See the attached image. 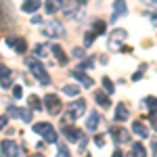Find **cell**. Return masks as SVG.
Wrapping results in <instances>:
<instances>
[{"label":"cell","instance_id":"cell-11","mask_svg":"<svg viewBox=\"0 0 157 157\" xmlns=\"http://www.w3.org/2000/svg\"><path fill=\"white\" fill-rule=\"evenodd\" d=\"M69 111H71L75 117L84 115V113H86V101H84V98H75L71 105H69Z\"/></svg>","mask_w":157,"mask_h":157},{"label":"cell","instance_id":"cell-8","mask_svg":"<svg viewBox=\"0 0 157 157\" xmlns=\"http://www.w3.org/2000/svg\"><path fill=\"white\" fill-rule=\"evenodd\" d=\"M0 149H2V155H4V157H9V155H11V157L23 155V149L17 147L13 140H2V147H0Z\"/></svg>","mask_w":157,"mask_h":157},{"label":"cell","instance_id":"cell-21","mask_svg":"<svg viewBox=\"0 0 157 157\" xmlns=\"http://www.w3.org/2000/svg\"><path fill=\"white\" fill-rule=\"evenodd\" d=\"M145 107H147V111H149L151 115H155L157 113V97H147L145 98Z\"/></svg>","mask_w":157,"mask_h":157},{"label":"cell","instance_id":"cell-10","mask_svg":"<svg viewBox=\"0 0 157 157\" xmlns=\"http://www.w3.org/2000/svg\"><path fill=\"white\" fill-rule=\"evenodd\" d=\"M71 75L75 78V80H80V82H82L86 88H92V86H94V80H92V78H88V75L84 73V67H80V69H73Z\"/></svg>","mask_w":157,"mask_h":157},{"label":"cell","instance_id":"cell-12","mask_svg":"<svg viewBox=\"0 0 157 157\" xmlns=\"http://www.w3.org/2000/svg\"><path fill=\"white\" fill-rule=\"evenodd\" d=\"M65 6V0H46L44 2V11L48 13V15H55V13L59 11V9H63Z\"/></svg>","mask_w":157,"mask_h":157},{"label":"cell","instance_id":"cell-19","mask_svg":"<svg viewBox=\"0 0 157 157\" xmlns=\"http://www.w3.org/2000/svg\"><path fill=\"white\" fill-rule=\"evenodd\" d=\"M98 124H101V115H98L97 111H92L90 115H88V121H86V128L88 130H97Z\"/></svg>","mask_w":157,"mask_h":157},{"label":"cell","instance_id":"cell-1","mask_svg":"<svg viewBox=\"0 0 157 157\" xmlns=\"http://www.w3.org/2000/svg\"><path fill=\"white\" fill-rule=\"evenodd\" d=\"M25 65H27V69L32 71V75L36 78L38 82L50 84V75H48V71H46V67H44L36 57H27V59H25Z\"/></svg>","mask_w":157,"mask_h":157},{"label":"cell","instance_id":"cell-2","mask_svg":"<svg viewBox=\"0 0 157 157\" xmlns=\"http://www.w3.org/2000/svg\"><path fill=\"white\" fill-rule=\"evenodd\" d=\"M63 15L69 19V21H80L84 17V4H80L78 0H71L63 6Z\"/></svg>","mask_w":157,"mask_h":157},{"label":"cell","instance_id":"cell-27","mask_svg":"<svg viewBox=\"0 0 157 157\" xmlns=\"http://www.w3.org/2000/svg\"><path fill=\"white\" fill-rule=\"evenodd\" d=\"M103 86H105V90H107L109 94H113V90H115V88H113V82L109 80L107 75H103Z\"/></svg>","mask_w":157,"mask_h":157},{"label":"cell","instance_id":"cell-24","mask_svg":"<svg viewBox=\"0 0 157 157\" xmlns=\"http://www.w3.org/2000/svg\"><path fill=\"white\" fill-rule=\"evenodd\" d=\"M13 48L17 50L19 55H25V50H27V42H25V38H17V42H15Z\"/></svg>","mask_w":157,"mask_h":157},{"label":"cell","instance_id":"cell-6","mask_svg":"<svg viewBox=\"0 0 157 157\" xmlns=\"http://www.w3.org/2000/svg\"><path fill=\"white\" fill-rule=\"evenodd\" d=\"M44 107H46V111L50 115H59L61 109H63V103H61V98L57 94H46L44 97Z\"/></svg>","mask_w":157,"mask_h":157},{"label":"cell","instance_id":"cell-15","mask_svg":"<svg viewBox=\"0 0 157 157\" xmlns=\"http://www.w3.org/2000/svg\"><path fill=\"white\" fill-rule=\"evenodd\" d=\"M128 115H130V111H128V107H126V103L115 105V121H126Z\"/></svg>","mask_w":157,"mask_h":157},{"label":"cell","instance_id":"cell-7","mask_svg":"<svg viewBox=\"0 0 157 157\" xmlns=\"http://www.w3.org/2000/svg\"><path fill=\"white\" fill-rule=\"evenodd\" d=\"M109 134L113 136V140H115L117 145L130 140V132H128L126 128H121V126H113V128H109Z\"/></svg>","mask_w":157,"mask_h":157},{"label":"cell","instance_id":"cell-30","mask_svg":"<svg viewBox=\"0 0 157 157\" xmlns=\"http://www.w3.org/2000/svg\"><path fill=\"white\" fill-rule=\"evenodd\" d=\"M57 151H59V155H63V157H67V155H69V149L63 145V143L59 145V149H57Z\"/></svg>","mask_w":157,"mask_h":157},{"label":"cell","instance_id":"cell-31","mask_svg":"<svg viewBox=\"0 0 157 157\" xmlns=\"http://www.w3.org/2000/svg\"><path fill=\"white\" fill-rule=\"evenodd\" d=\"M73 59H84V48H73Z\"/></svg>","mask_w":157,"mask_h":157},{"label":"cell","instance_id":"cell-29","mask_svg":"<svg viewBox=\"0 0 157 157\" xmlns=\"http://www.w3.org/2000/svg\"><path fill=\"white\" fill-rule=\"evenodd\" d=\"M34 52H36V57H46V46H42V44H38L36 48H34Z\"/></svg>","mask_w":157,"mask_h":157},{"label":"cell","instance_id":"cell-5","mask_svg":"<svg viewBox=\"0 0 157 157\" xmlns=\"http://www.w3.org/2000/svg\"><path fill=\"white\" fill-rule=\"evenodd\" d=\"M34 132L40 134L42 138H46V143H57V132H55V128L50 126L48 121L36 124V126H34Z\"/></svg>","mask_w":157,"mask_h":157},{"label":"cell","instance_id":"cell-20","mask_svg":"<svg viewBox=\"0 0 157 157\" xmlns=\"http://www.w3.org/2000/svg\"><path fill=\"white\" fill-rule=\"evenodd\" d=\"M0 69H2V88L6 90V88H11V78H13V73H11V69H9L6 65H2Z\"/></svg>","mask_w":157,"mask_h":157},{"label":"cell","instance_id":"cell-4","mask_svg":"<svg viewBox=\"0 0 157 157\" xmlns=\"http://www.w3.org/2000/svg\"><path fill=\"white\" fill-rule=\"evenodd\" d=\"M42 34L46 38H63L65 36V27L61 21H46L42 25Z\"/></svg>","mask_w":157,"mask_h":157},{"label":"cell","instance_id":"cell-40","mask_svg":"<svg viewBox=\"0 0 157 157\" xmlns=\"http://www.w3.org/2000/svg\"><path fill=\"white\" fill-rule=\"evenodd\" d=\"M153 151H155V153H157V138H155V140H153Z\"/></svg>","mask_w":157,"mask_h":157},{"label":"cell","instance_id":"cell-39","mask_svg":"<svg viewBox=\"0 0 157 157\" xmlns=\"http://www.w3.org/2000/svg\"><path fill=\"white\" fill-rule=\"evenodd\" d=\"M151 124H153V128H155V130H157V120H155V117L151 120Z\"/></svg>","mask_w":157,"mask_h":157},{"label":"cell","instance_id":"cell-33","mask_svg":"<svg viewBox=\"0 0 157 157\" xmlns=\"http://www.w3.org/2000/svg\"><path fill=\"white\" fill-rule=\"evenodd\" d=\"M94 145H97V147H103V145H105V136H101V134H98V136H94Z\"/></svg>","mask_w":157,"mask_h":157},{"label":"cell","instance_id":"cell-3","mask_svg":"<svg viewBox=\"0 0 157 157\" xmlns=\"http://www.w3.org/2000/svg\"><path fill=\"white\" fill-rule=\"evenodd\" d=\"M126 38H128V32H126V29H121V27L113 29V32L109 34V40H107L109 50H120L121 44L126 42Z\"/></svg>","mask_w":157,"mask_h":157},{"label":"cell","instance_id":"cell-38","mask_svg":"<svg viewBox=\"0 0 157 157\" xmlns=\"http://www.w3.org/2000/svg\"><path fill=\"white\" fill-rule=\"evenodd\" d=\"M32 23H42V17H38V15H36V17H34V19H32Z\"/></svg>","mask_w":157,"mask_h":157},{"label":"cell","instance_id":"cell-42","mask_svg":"<svg viewBox=\"0 0 157 157\" xmlns=\"http://www.w3.org/2000/svg\"><path fill=\"white\" fill-rule=\"evenodd\" d=\"M78 2H80V4H86V2H88V0H78Z\"/></svg>","mask_w":157,"mask_h":157},{"label":"cell","instance_id":"cell-36","mask_svg":"<svg viewBox=\"0 0 157 157\" xmlns=\"http://www.w3.org/2000/svg\"><path fill=\"white\" fill-rule=\"evenodd\" d=\"M140 78H143V67H140V71H136L132 75V80H140Z\"/></svg>","mask_w":157,"mask_h":157},{"label":"cell","instance_id":"cell-13","mask_svg":"<svg viewBox=\"0 0 157 157\" xmlns=\"http://www.w3.org/2000/svg\"><path fill=\"white\" fill-rule=\"evenodd\" d=\"M126 13H128V9H126V2H124V0H115V2H113V15H111V21H115L117 17L126 15Z\"/></svg>","mask_w":157,"mask_h":157},{"label":"cell","instance_id":"cell-18","mask_svg":"<svg viewBox=\"0 0 157 157\" xmlns=\"http://www.w3.org/2000/svg\"><path fill=\"white\" fill-rule=\"evenodd\" d=\"M40 0H23V4H21V9H23V13H36L38 9H40Z\"/></svg>","mask_w":157,"mask_h":157},{"label":"cell","instance_id":"cell-35","mask_svg":"<svg viewBox=\"0 0 157 157\" xmlns=\"http://www.w3.org/2000/svg\"><path fill=\"white\" fill-rule=\"evenodd\" d=\"M4 42H6L9 46H15V42H17V38H15V36H9L6 40H4Z\"/></svg>","mask_w":157,"mask_h":157},{"label":"cell","instance_id":"cell-25","mask_svg":"<svg viewBox=\"0 0 157 157\" xmlns=\"http://www.w3.org/2000/svg\"><path fill=\"white\" fill-rule=\"evenodd\" d=\"M27 103H29L32 109H42V103H44V101H40V97H36V94H29V97H27Z\"/></svg>","mask_w":157,"mask_h":157},{"label":"cell","instance_id":"cell-9","mask_svg":"<svg viewBox=\"0 0 157 157\" xmlns=\"http://www.w3.org/2000/svg\"><path fill=\"white\" fill-rule=\"evenodd\" d=\"M63 136L69 140V143H80L82 138H84V134H82V130H78L75 126H71V124H67L65 128H63Z\"/></svg>","mask_w":157,"mask_h":157},{"label":"cell","instance_id":"cell-28","mask_svg":"<svg viewBox=\"0 0 157 157\" xmlns=\"http://www.w3.org/2000/svg\"><path fill=\"white\" fill-rule=\"evenodd\" d=\"M92 29H94L97 34H103V32H105V21H101V19H97V21L92 23Z\"/></svg>","mask_w":157,"mask_h":157},{"label":"cell","instance_id":"cell-14","mask_svg":"<svg viewBox=\"0 0 157 157\" xmlns=\"http://www.w3.org/2000/svg\"><path fill=\"white\" fill-rule=\"evenodd\" d=\"M50 50H52V55H55V57H57V63H59V65H67V55H65V50L61 48L59 44H52V46H50Z\"/></svg>","mask_w":157,"mask_h":157},{"label":"cell","instance_id":"cell-32","mask_svg":"<svg viewBox=\"0 0 157 157\" xmlns=\"http://www.w3.org/2000/svg\"><path fill=\"white\" fill-rule=\"evenodd\" d=\"M13 97H15V98H21V97H23V90H21V86H15V90H13Z\"/></svg>","mask_w":157,"mask_h":157},{"label":"cell","instance_id":"cell-22","mask_svg":"<svg viewBox=\"0 0 157 157\" xmlns=\"http://www.w3.org/2000/svg\"><path fill=\"white\" fill-rule=\"evenodd\" d=\"M63 92H65L67 97H78V94H80V86L78 84H67V86H63Z\"/></svg>","mask_w":157,"mask_h":157},{"label":"cell","instance_id":"cell-26","mask_svg":"<svg viewBox=\"0 0 157 157\" xmlns=\"http://www.w3.org/2000/svg\"><path fill=\"white\" fill-rule=\"evenodd\" d=\"M94 40H97V32H94V29H92V32H86V36H84V46H90Z\"/></svg>","mask_w":157,"mask_h":157},{"label":"cell","instance_id":"cell-17","mask_svg":"<svg viewBox=\"0 0 157 157\" xmlns=\"http://www.w3.org/2000/svg\"><path fill=\"white\" fill-rule=\"evenodd\" d=\"M109 97H111V94H109L107 90H105V92H101V90L94 92V101H97L101 107H109V105H111V98Z\"/></svg>","mask_w":157,"mask_h":157},{"label":"cell","instance_id":"cell-37","mask_svg":"<svg viewBox=\"0 0 157 157\" xmlns=\"http://www.w3.org/2000/svg\"><path fill=\"white\" fill-rule=\"evenodd\" d=\"M92 63H94V61H92V59H86L84 63H82V67H90V65H92Z\"/></svg>","mask_w":157,"mask_h":157},{"label":"cell","instance_id":"cell-34","mask_svg":"<svg viewBox=\"0 0 157 157\" xmlns=\"http://www.w3.org/2000/svg\"><path fill=\"white\" fill-rule=\"evenodd\" d=\"M143 4H145V6H151V9H153V6H157V0H143Z\"/></svg>","mask_w":157,"mask_h":157},{"label":"cell","instance_id":"cell-16","mask_svg":"<svg viewBox=\"0 0 157 157\" xmlns=\"http://www.w3.org/2000/svg\"><path fill=\"white\" fill-rule=\"evenodd\" d=\"M132 130H134V134H138L140 138H149V128L143 124V120L134 121V124H132Z\"/></svg>","mask_w":157,"mask_h":157},{"label":"cell","instance_id":"cell-23","mask_svg":"<svg viewBox=\"0 0 157 157\" xmlns=\"http://www.w3.org/2000/svg\"><path fill=\"white\" fill-rule=\"evenodd\" d=\"M132 155H136V157H145V155H147L145 145H143V143H134V145H132Z\"/></svg>","mask_w":157,"mask_h":157},{"label":"cell","instance_id":"cell-41","mask_svg":"<svg viewBox=\"0 0 157 157\" xmlns=\"http://www.w3.org/2000/svg\"><path fill=\"white\" fill-rule=\"evenodd\" d=\"M153 25H157V15H153Z\"/></svg>","mask_w":157,"mask_h":157}]
</instances>
